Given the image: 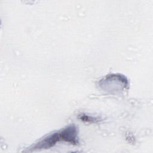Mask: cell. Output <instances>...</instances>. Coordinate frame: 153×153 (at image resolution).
Masks as SVG:
<instances>
[{
	"mask_svg": "<svg viewBox=\"0 0 153 153\" xmlns=\"http://www.w3.org/2000/svg\"><path fill=\"white\" fill-rule=\"evenodd\" d=\"M60 140L76 144L78 143V137L76 128L71 126L61 131L53 133L36 143L31 149L33 151L35 149H47Z\"/></svg>",
	"mask_w": 153,
	"mask_h": 153,
	"instance_id": "obj_1",
	"label": "cell"
}]
</instances>
